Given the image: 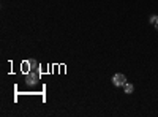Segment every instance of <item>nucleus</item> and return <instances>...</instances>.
Segmentation results:
<instances>
[{"mask_svg":"<svg viewBox=\"0 0 158 117\" xmlns=\"http://www.w3.org/2000/svg\"><path fill=\"white\" fill-rule=\"evenodd\" d=\"M112 84H114L115 87H123V86L127 84L125 74H123V73H115V74L112 76Z\"/></svg>","mask_w":158,"mask_h":117,"instance_id":"1","label":"nucleus"},{"mask_svg":"<svg viewBox=\"0 0 158 117\" xmlns=\"http://www.w3.org/2000/svg\"><path fill=\"white\" fill-rule=\"evenodd\" d=\"M40 81V71H30L27 73V76H25V82H27L29 86H35L36 82Z\"/></svg>","mask_w":158,"mask_h":117,"instance_id":"2","label":"nucleus"},{"mask_svg":"<svg viewBox=\"0 0 158 117\" xmlns=\"http://www.w3.org/2000/svg\"><path fill=\"white\" fill-rule=\"evenodd\" d=\"M21 70H22V73H30V62L29 60H25V62H22V65H21Z\"/></svg>","mask_w":158,"mask_h":117,"instance_id":"3","label":"nucleus"},{"mask_svg":"<svg viewBox=\"0 0 158 117\" xmlns=\"http://www.w3.org/2000/svg\"><path fill=\"white\" fill-rule=\"evenodd\" d=\"M123 90H125V94H133V90H135V86L133 84H130V82H127L125 86H123Z\"/></svg>","mask_w":158,"mask_h":117,"instance_id":"4","label":"nucleus"},{"mask_svg":"<svg viewBox=\"0 0 158 117\" xmlns=\"http://www.w3.org/2000/svg\"><path fill=\"white\" fill-rule=\"evenodd\" d=\"M29 62H30V71H40L38 70V62H35L33 59H30Z\"/></svg>","mask_w":158,"mask_h":117,"instance_id":"5","label":"nucleus"},{"mask_svg":"<svg viewBox=\"0 0 158 117\" xmlns=\"http://www.w3.org/2000/svg\"><path fill=\"white\" fill-rule=\"evenodd\" d=\"M156 19H158V16H155V15H152V16H150V18H149V22H150V24H152V25H153V24H155V21H156Z\"/></svg>","mask_w":158,"mask_h":117,"instance_id":"6","label":"nucleus"},{"mask_svg":"<svg viewBox=\"0 0 158 117\" xmlns=\"http://www.w3.org/2000/svg\"><path fill=\"white\" fill-rule=\"evenodd\" d=\"M153 27H155V29H156V30H158V19H156V21H155V24H153Z\"/></svg>","mask_w":158,"mask_h":117,"instance_id":"7","label":"nucleus"}]
</instances>
